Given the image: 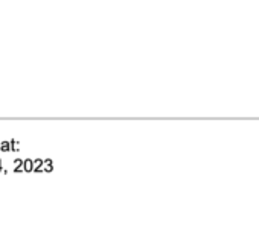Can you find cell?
Listing matches in <instances>:
<instances>
[{"label": "cell", "instance_id": "cell-1", "mask_svg": "<svg viewBox=\"0 0 259 234\" xmlns=\"http://www.w3.org/2000/svg\"><path fill=\"white\" fill-rule=\"evenodd\" d=\"M32 164H34V172H41L43 170V164H44V160L41 158H37V160H32Z\"/></svg>", "mask_w": 259, "mask_h": 234}, {"label": "cell", "instance_id": "cell-2", "mask_svg": "<svg viewBox=\"0 0 259 234\" xmlns=\"http://www.w3.org/2000/svg\"><path fill=\"white\" fill-rule=\"evenodd\" d=\"M32 169H34L32 160H31V158L23 160V170H24V172H32Z\"/></svg>", "mask_w": 259, "mask_h": 234}, {"label": "cell", "instance_id": "cell-3", "mask_svg": "<svg viewBox=\"0 0 259 234\" xmlns=\"http://www.w3.org/2000/svg\"><path fill=\"white\" fill-rule=\"evenodd\" d=\"M23 170V160H20V158H17V160H14V172H22Z\"/></svg>", "mask_w": 259, "mask_h": 234}, {"label": "cell", "instance_id": "cell-4", "mask_svg": "<svg viewBox=\"0 0 259 234\" xmlns=\"http://www.w3.org/2000/svg\"><path fill=\"white\" fill-rule=\"evenodd\" d=\"M53 169V163L52 160H44V164H43V170H46V172H50V170Z\"/></svg>", "mask_w": 259, "mask_h": 234}, {"label": "cell", "instance_id": "cell-5", "mask_svg": "<svg viewBox=\"0 0 259 234\" xmlns=\"http://www.w3.org/2000/svg\"><path fill=\"white\" fill-rule=\"evenodd\" d=\"M0 149H2V152H9L11 150V143L9 141H2L0 143Z\"/></svg>", "mask_w": 259, "mask_h": 234}, {"label": "cell", "instance_id": "cell-6", "mask_svg": "<svg viewBox=\"0 0 259 234\" xmlns=\"http://www.w3.org/2000/svg\"><path fill=\"white\" fill-rule=\"evenodd\" d=\"M9 143H11V150H20V143H18V141H15V140H11L9 141Z\"/></svg>", "mask_w": 259, "mask_h": 234}, {"label": "cell", "instance_id": "cell-7", "mask_svg": "<svg viewBox=\"0 0 259 234\" xmlns=\"http://www.w3.org/2000/svg\"><path fill=\"white\" fill-rule=\"evenodd\" d=\"M0 170H2V160H0Z\"/></svg>", "mask_w": 259, "mask_h": 234}]
</instances>
